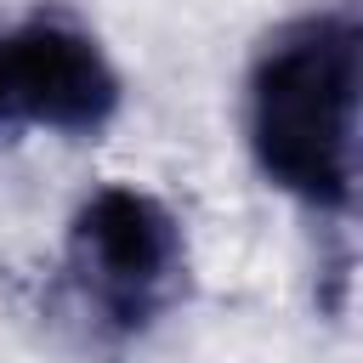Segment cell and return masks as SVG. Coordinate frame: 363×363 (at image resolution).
Returning a JSON list of instances; mask_svg holds the SVG:
<instances>
[{"label":"cell","instance_id":"cell-1","mask_svg":"<svg viewBox=\"0 0 363 363\" xmlns=\"http://www.w3.org/2000/svg\"><path fill=\"white\" fill-rule=\"evenodd\" d=\"M357 11H312L284 23L250 68V147L267 182L312 210H352L357 193Z\"/></svg>","mask_w":363,"mask_h":363},{"label":"cell","instance_id":"cell-2","mask_svg":"<svg viewBox=\"0 0 363 363\" xmlns=\"http://www.w3.org/2000/svg\"><path fill=\"white\" fill-rule=\"evenodd\" d=\"M68 267L85 306L113 335H142L187 284V238L153 193L108 182L68 227Z\"/></svg>","mask_w":363,"mask_h":363},{"label":"cell","instance_id":"cell-3","mask_svg":"<svg viewBox=\"0 0 363 363\" xmlns=\"http://www.w3.org/2000/svg\"><path fill=\"white\" fill-rule=\"evenodd\" d=\"M0 85L11 125H45L91 136L119 113V74L96 34L68 11H34L17 34L0 40Z\"/></svg>","mask_w":363,"mask_h":363}]
</instances>
